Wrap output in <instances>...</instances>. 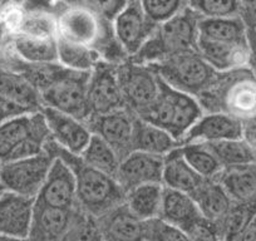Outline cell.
Returning <instances> with one entry per match:
<instances>
[{"label": "cell", "mask_w": 256, "mask_h": 241, "mask_svg": "<svg viewBox=\"0 0 256 241\" xmlns=\"http://www.w3.org/2000/svg\"><path fill=\"white\" fill-rule=\"evenodd\" d=\"M56 24L59 38L93 48L104 62L118 66L130 59L116 38L112 22L84 6L68 3L56 16Z\"/></svg>", "instance_id": "1"}, {"label": "cell", "mask_w": 256, "mask_h": 241, "mask_svg": "<svg viewBox=\"0 0 256 241\" xmlns=\"http://www.w3.org/2000/svg\"><path fill=\"white\" fill-rule=\"evenodd\" d=\"M38 67L40 70L28 77L38 87L43 106L74 116L87 124L92 116L88 102L90 72L68 70L59 63Z\"/></svg>", "instance_id": "2"}, {"label": "cell", "mask_w": 256, "mask_h": 241, "mask_svg": "<svg viewBox=\"0 0 256 241\" xmlns=\"http://www.w3.org/2000/svg\"><path fill=\"white\" fill-rule=\"evenodd\" d=\"M46 148L70 167L76 177L77 201L88 214L102 218L124 202L126 194L116 178L90 167L80 156L66 151L52 138Z\"/></svg>", "instance_id": "3"}, {"label": "cell", "mask_w": 256, "mask_h": 241, "mask_svg": "<svg viewBox=\"0 0 256 241\" xmlns=\"http://www.w3.org/2000/svg\"><path fill=\"white\" fill-rule=\"evenodd\" d=\"M200 16L188 6L168 20L160 23L148 40L131 60L152 64L164 58L188 50H198V26Z\"/></svg>", "instance_id": "4"}, {"label": "cell", "mask_w": 256, "mask_h": 241, "mask_svg": "<svg viewBox=\"0 0 256 241\" xmlns=\"http://www.w3.org/2000/svg\"><path fill=\"white\" fill-rule=\"evenodd\" d=\"M202 114L204 110L198 98L171 87L161 80L156 100L138 117L166 130L180 144L182 137Z\"/></svg>", "instance_id": "5"}, {"label": "cell", "mask_w": 256, "mask_h": 241, "mask_svg": "<svg viewBox=\"0 0 256 241\" xmlns=\"http://www.w3.org/2000/svg\"><path fill=\"white\" fill-rule=\"evenodd\" d=\"M49 141L50 134L40 110L9 118L0 124V164L40 154Z\"/></svg>", "instance_id": "6"}, {"label": "cell", "mask_w": 256, "mask_h": 241, "mask_svg": "<svg viewBox=\"0 0 256 241\" xmlns=\"http://www.w3.org/2000/svg\"><path fill=\"white\" fill-rule=\"evenodd\" d=\"M148 66L167 84L196 98L216 82L220 73L214 70L198 50L174 54Z\"/></svg>", "instance_id": "7"}, {"label": "cell", "mask_w": 256, "mask_h": 241, "mask_svg": "<svg viewBox=\"0 0 256 241\" xmlns=\"http://www.w3.org/2000/svg\"><path fill=\"white\" fill-rule=\"evenodd\" d=\"M56 156L46 147V151L24 158L0 164V185L3 190L36 198Z\"/></svg>", "instance_id": "8"}, {"label": "cell", "mask_w": 256, "mask_h": 241, "mask_svg": "<svg viewBox=\"0 0 256 241\" xmlns=\"http://www.w3.org/2000/svg\"><path fill=\"white\" fill-rule=\"evenodd\" d=\"M117 76L126 108L140 116L156 100L161 78L151 66L131 59L117 66Z\"/></svg>", "instance_id": "9"}, {"label": "cell", "mask_w": 256, "mask_h": 241, "mask_svg": "<svg viewBox=\"0 0 256 241\" xmlns=\"http://www.w3.org/2000/svg\"><path fill=\"white\" fill-rule=\"evenodd\" d=\"M112 24L118 43L130 58L138 53L158 26L144 13L138 0H128Z\"/></svg>", "instance_id": "10"}, {"label": "cell", "mask_w": 256, "mask_h": 241, "mask_svg": "<svg viewBox=\"0 0 256 241\" xmlns=\"http://www.w3.org/2000/svg\"><path fill=\"white\" fill-rule=\"evenodd\" d=\"M136 114L127 108L90 116L87 124L92 134L104 140L122 161L134 151V124Z\"/></svg>", "instance_id": "11"}, {"label": "cell", "mask_w": 256, "mask_h": 241, "mask_svg": "<svg viewBox=\"0 0 256 241\" xmlns=\"http://www.w3.org/2000/svg\"><path fill=\"white\" fill-rule=\"evenodd\" d=\"M88 102L92 116L126 108L117 76V66L102 60L90 73Z\"/></svg>", "instance_id": "12"}, {"label": "cell", "mask_w": 256, "mask_h": 241, "mask_svg": "<svg viewBox=\"0 0 256 241\" xmlns=\"http://www.w3.org/2000/svg\"><path fill=\"white\" fill-rule=\"evenodd\" d=\"M50 138L59 147L80 156L92 137L88 124L72 114L43 106L40 108Z\"/></svg>", "instance_id": "13"}, {"label": "cell", "mask_w": 256, "mask_h": 241, "mask_svg": "<svg viewBox=\"0 0 256 241\" xmlns=\"http://www.w3.org/2000/svg\"><path fill=\"white\" fill-rule=\"evenodd\" d=\"M36 198L13 191L0 192V235L29 240L33 225Z\"/></svg>", "instance_id": "14"}, {"label": "cell", "mask_w": 256, "mask_h": 241, "mask_svg": "<svg viewBox=\"0 0 256 241\" xmlns=\"http://www.w3.org/2000/svg\"><path fill=\"white\" fill-rule=\"evenodd\" d=\"M77 201L76 177L70 167L56 156L43 188L36 198V204L63 210H72Z\"/></svg>", "instance_id": "15"}, {"label": "cell", "mask_w": 256, "mask_h": 241, "mask_svg": "<svg viewBox=\"0 0 256 241\" xmlns=\"http://www.w3.org/2000/svg\"><path fill=\"white\" fill-rule=\"evenodd\" d=\"M164 156L132 151L120 161L116 181L124 194L144 184H162Z\"/></svg>", "instance_id": "16"}, {"label": "cell", "mask_w": 256, "mask_h": 241, "mask_svg": "<svg viewBox=\"0 0 256 241\" xmlns=\"http://www.w3.org/2000/svg\"><path fill=\"white\" fill-rule=\"evenodd\" d=\"M242 134L244 128L240 118L225 112H208L198 118V122L182 137L180 144L238 140L242 138Z\"/></svg>", "instance_id": "17"}, {"label": "cell", "mask_w": 256, "mask_h": 241, "mask_svg": "<svg viewBox=\"0 0 256 241\" xmlns=\"http://www.w3.org/2000/svg\"><path fill=\"white\" fill-rule=\"evenodd\" d=\"M0 97L28 113L40 110L43 107L38 87L28 76L16 70H0Z\"/></svg>", "instance_id": "18"}, {"label": "cell", "mask_w": 256, "mask_h": 241, "mask_svg": "<svg viewBox=\"0 0 256 241\" xmlns=\"http://www.w3.org/2000/svg\"><path fill=\"white\" fill-rule=\"evenodd\" d=\"M232 204H248L256 201V164H238L225 167L215 177Z\"/></svg>", "instance_id": "19"}, {"label": "cell", "mask_w": 256, "mask_h": 241, "mask_svg": "<svg viewBox=\"0 0 256 241\" xmlns=\"http://www.w3.org/2000/svg\"><path fill=\"white\" fill-rule=\"evenodd\" d=\"M205 180L190 166L180 151V147H176L164 156L162 176V185L164 188L192 195Z\"/></svg>", "instance_id": "20"}, {"label": "cell", "mask_w": 256, "mask_h": 241, "mask_svg": "<svg viewBox=\"0 0 256 241\" xmlns=\"http://www.w3.org/2000/svg\"><path fill=\"white\" fill-rule=\"evenodd\" d=\"M72 210L48 208L36 204L29 241H56L68 232Z\"/></svg>", "instance_id": "21"}, {"label": "cell", "mask_w": 256, "mask_h": 241, "mask_svg": "<svg viewBox=\"0 0 256 241\" xmlns=\"http://www.w3.org/2000/svg\"><path fill=\"white\" fill-rule=\"evenodd\" d=\"M103 218V234L108 241H144L146 221L140 220L124 202L110 210Z\"/></svg>", "instance_id": "22"}, {"label": "cell", "mask_w": 256, "mask_h": 241, "mask_svg": "<svg viewBox=\"0 0 256 241\" xmlns=\"http://www.w3.org/2000/svg\"><path fill=\"white\" fill-rule=\"evenodd\" d=\"M10 44L18 58L29 66L58 63V36L39 38L16 33Z\"/></svg>", "instance_id": "23"}, {"label": "cell", "mask_w": 256, "mask_h": 241, "mask_svg": "<svg viewBox=\"0 0 256 241\" xmlns=\"http://www.w3.org/2000/svg\"><path fill=\"white\" fill-rule=\"evenodd\" d=\"M201 218L204 216L191 195L164 186L160 218L178 226L182 230H187Z\"/></svg>", "instance_id": "24"}, {"label": "cell", "mask_w": 256, "mask_h": 241, "mask_svg": "<svg viewBox=\"0 0 256 241\" xmlns=\"http://www.w3.org/2000/svg\"><path fill=\"white\" fill-rule=\"evenodd\" d=\"M134 151L166 156L168 152L178 147V141L166 130L136 116L134 124Z\"/></svg>", "instance_id": "25"}, {"label": "cell", "mask_w": 256, "mask_h": 241, "mask_svg": "<svg viewBox=\"0 0 256 241\" xmlns=\"http://www.w3.org/2000/svg\"><path fill=\"white\" fill-rule=\"evenodd\" d=\"M201 215L218 224L232 206V201L216 178H206L192 194Z\"/></svg>", "instance_id": "26"}, {"label": "cell", "mask_w": 256, "mask_h": 241, "mask_svg": "<svg viewBox=\"0 0 256 241\" xmlns=\"http://www.w3.org/2000/svg\"><path fill=\"white\" fill-rule=\"evenodd\" d=\"M162 196V184H144L126 192L124 205L140 220L148 221L160 218Z\"/></svg>", "instance_id": "27"}, {"label": "cell", "mask_w": 256, "mask_h": 241, "mask_svg": "<svg viewBox=\"0 0 256 241\" xmlns=\"http://www.w3.org/2000/svg\"><path fill=\"white\" fill-rule=\"evenodd\" d=\"M103 59L97 50L82 44L64 40L58 36V63L77 72H92Z\"/></svg>", "instance_id": "28"}, {"label": "cell", "mask_w": 256, "mask_h": 241, "mask_svg": "<svg viewBox=\"0 0 256 241\" xmlns=\"http://www.w3.org/2000/svg\"><path fill=\"white\" fill-rule=\"evenodd\" d=\"M80 156L90 167L116 178L120 158L114 150L100 136L92 134L90 142Z\"/></svg>", "instance_id": "29"}, {"label": "cell", "mask_w": 256, "mask_h": 241, "mask_svg": "<svg viewBox=\"0 0 256 241\" xmlns=\"http://www.w3.org/2000/svg\"><path fill=\"white\" fill-rule=\"evenodd\" d=\"M178 147L190 166L204 178H215L222 170L220 161L208 144L191 142L180 144Z\"/></svg>", "instance_id": "30"}, {"label": "cell", "mask_w": 256, "mask_h": 241, "mask_svg": "<svg viewBox=\"0 0 256 241\" xmlns=\"http://www.w3.org/2000/svg\"><path fill=\"white\" fill-rule=\"evenodd\" d=\"M16 33L39 38L58 36L56 16L46 10H26L16 20Z\"/></svg>", "instance_id": "31"}, {"label": "cell", "mask_w": 256, "mask_h": 241, "mask_svg": "<svg viewBox=\"0 0 256 241\" xmlns=\"http://www.w3.org/2000/svg\"><path fill=\"white\" fill-rule=\"evenodd\" d=\"M255 216L256 201L248 204H232L228 214L216 224L221 240L235 241Z\"/></svg>", "instance_id": "32"}, {"label": "cell", "mask_w": 256, "mask_h": 241, "mask_svg": "<svg viewBox=\"0 0 256 241\" xmlns=\"http://www.w3.org/2000/svg\"><path fill=\"white\" fill-rule=\"evenodd\" d=\"M208 144L218 157L222 168L238 164H255V154L242 138L225 140Z\"/></svg>", "instance_id": "33"}, {"label": "cell", "mask_w": 256, "mask_h": 241, "mask_svg": "<svg viewBox=\"0 0 256 241\" xmlns=\"http://www.w3.org/2000/svg\"><path fill=\"white\" fill-rule=\"evenodd\" d=\"M240 0H187V6L201 18H226L240 16Z\"/></svg>", "instance_id": "34"}, {"label": "cell", "mask_w": 256, "mask_h": 241, "mask_svg": "<svg viewBox=\"0 0 256 241\" xmlns=\"http://www.w3.org/2000/svg\"><path fill=\"white\" fill-rule=\"evenodd\" d=\"M144 13L157 24L164 23L187 6V0H138Z\"/></svg>", "instance_id": "35"}, {"label": "cell", "mask_w": 256, "mask_h": 241, "mask_svg": "<svg viewBox=\"0 0 256 241\" xmlns=\"http://www.w3.org/2000/svg\"><path fill=\"white\" fill-rule=\"evenodd\" d=\"M146 241H190L188 235L186 231L181 228L162 218H152L146 221V234H144Z\"/></svg>", "instance_id": "36"}, {"label": "cell", "mask_w": 256, "mask_h": 241, "mask_svg": "<svg viewBox=\"0 0 256 241\" xmlns=\"http://www.w3.org/2000/svg\"><path fill=\"white\" fill-rule=\"evenodd\" d=\"M73 3L84 6L97 16L113 22L127 6L128 0H73Z\"/></svg>", "instance_id": "37"}, {"label": "cell", "mask_w": 256, "mask_h": 241, "mask_svg": "<svg viewBox=\"0 0 256 241\" xmlns=\"http://www.w3.org/2000/svg\"><path fill=\"white\" fill-rule=\"evenodd\" d=\"M184 231L190 241H222L218 225L205 218H201Z\"/></svg>", "instance_id": "38"}, {"label": "cell", "mask_w": 256, "mask_h": 241, "mask_svg": "<svg viewBox=\"0 0 256 241\" xmlns=\"http://www.w3.org/2000/svg\"><path fill=\"white\" fill-rule=\"evenodd\" d=\"M94 231L90 225H80L72 230L70 228L66 235H67V241H97V235Z\"/></svg>", "instance_id": "39"}, {"label": "cell", "mask_w": 256, "mask_h": 241, "mask_svg": "<svg viewBox=\"0 0 256 241\" xmlns=\"http://www.w3.org/2000/svg\"><path fill=\"white\" fill-rule=\"evenodd\" d=\"M24 113H28V112L22 110L20 107H18V106L14 104V103L4 100L3 97H0V124H4L6 120H9V118L24 114Z\"/></svg>", "instance_id": "40"}, {"label": "cell", "mask_w": 256, "mask_h": 241, "mask_svg": "<svg viewBox=\"0 0 256 241\" xmlns=\"http://www.w3.org/2000/svg\"><path fill=\"white\" fill-rule=\"evenodd\" d=\"M235 241H256V216L250 221Z\"/></svg>", "instance_id": "41"}, {"label": "cell", "mask_w": 256, "mask_h": 241, "mask_svg": "<svg viewBox=\"0 0 256 241\" xmlns=\"http://www.w3.org/2000/svg\"><path fill=\"white\" fill-rule=\"evenodd\" d=\"M13 6H14L10 3V0H0V18L6 16Z\"/></svg>", "instance_id": "42"}, {"label": "cell", "mask_w": 256, "mask_h": 241, "mask_svg": "<svg viewBox=\"0 0 256 241\" xmlns=\"http://www.w3.org/2000/svg\"><path fill=\"white\" fill-rule=\"evenodd\" d=\"M26 0H10V3L13 4L14 6H16V8H22V6L26 4Z\"/></svg>", "instance_id": "43"}, {"label": "cell", "mask_w": 256, "mask_h": 241, "mask_svg": "<svg viewBox=\"0 0 256 241\" xmlns=\"http://www.w3.org/2000/svg\"><path fill=\"white\" fill-rule=\"evenodd\" d=\"M0 241H29V240H19V238H8V236L0 235Z\"/></svg>", "instance_id": "44"}, {"label": "cell", "mask_w": 256, "mask_h": 241, "mask_svg": "<svg viewBox=\"0 0 256 241\" xmlns=\"http://www.w3.org/2000/svg\"><path fill=\"white\" fill-rule=\"evenodd\" d=\"M241 4H246V6H256V0H240Z\"/></svg>", "instance_id": "45"}, {"label": "cell", "mask_w": 256, "mask_h": 241, "mask_svg": "<svg viewBox=\"0 0 256 241\" xmlns=\"http://www.w3.org/2000/svg\"><path fill=\"white\" fill-rule=\"evenodd\" d=\"M63 2H67V3H73V0H63Z\"/></svg>", "instance_id": "46"}, {"label": "cell", "mask_w": 256, "mask_h": 241, "mask_svg": "<svg viewBox=\"0 0 256 241\" xmlns=\"http://www.w3.org/2000/svg\"><path fill=\"white\" fill-rule=\"evenodd\" d=\"M2 190H3V188H0V192H2Z\"/></svg>", "instance_id": "47"}, {"label": "cell", "mask_w": 256, "mask_h": 241, "mask_svg": "<svg viewBox=\"0 0 256 241\" xmlns=\"http://www.w3.org/2000/svg\"><path fill=\"white\" fill-rule=\"evenodd\" d=\"M0 188H2V185H0Z\"/></svg>", "instance_id": "48"}, {"label": "cell", "mask_w": 256, "mask_h": 241, "mask_svg": "<svg viewBox=\"0 0 256 241\" xmlns=\"http://www.w3.org/2000/svg\"><path fill=\"white\" fill-rule=\"evenodd\" d=\"M144 241H146V240H144Z\"/></svg>", "instance_id": "49"}]
</instances>
